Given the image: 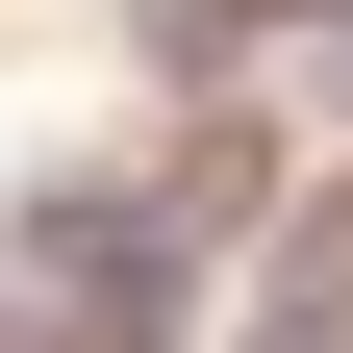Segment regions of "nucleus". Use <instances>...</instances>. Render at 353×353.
<instances>
[{"mask_svg":"<svg viewBox=\"0 0 353 353\" xmlns=\"http://www.w3.org/2000/svg\"><path fill=\"white\" fill-rule=\"evenodd\" d=\"M101 51H126V101H252V26L228 0H101Z\"/></svg>","mask_w":353,"mask_h":353,"instance_id":"1","label":"nucleus"},{"mask_svg":"<svg viewBox=\"0 0 353 353\" xmlns=\"http://www.w3.org/2000/svg\"><path fill=\"white\" fill-rule=\"evenodd\" d=\"M228 26H252V76H303V51L353 26V0H228Z\"/></svg>","mask_w":353,"mask_h":353,"instance_id":"2","label":"nucleus"},{"mask_svg":"<svg viewBox=\"0 0 353 353\" xmlns=\"http://www.w3.org/2000/svg\"><path fill=\"white\" fill-rule=\"evenodd\" d=\"M278 101H303V152H353V26H328L303 76H278Z\"/></svg>","mask_w":353,"mask_h":353,"instance_id":"3","label":"nucleus"}]
</instances>
